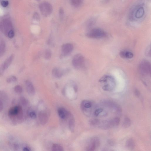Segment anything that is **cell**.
Listing matches in <instances>:
<instances>
[{"label": "cell", "mask_w": 151, "mask_h": 151, "mask_svg": "<svg viewBox=\"0 0 151 151\" xmlns=\"http://www.w3.org/2000/svg\"><path fill=\"white\" fill-rule=\"evenodd\" d=\"M136 10H133L134 12L131 11V12H130V17L131 19H132L133 15L134 14H135V18L138 19H140L144 16L145 13L144 9L143 7L140 6L136 7Z\"/></svg>", "instance_id": "cell-10"}, {"label": "cell", "mask_w": 151, "mask_h": 151, "mask_svg": "<svg viewBox=\"0 0 151 151\" xmlns=\"http://www.w3.org/2000/svg\"><path fill=\"white\" fill-rule=\"evenodd\" d=\"M39 8L44 16L47 17L52 14L53 11L52 6L48 2L45 1L39 4Z\"/></svg>", "instance_id": "cell-5"}, {"label": "cell", "mask_w": 151, "mask_h": 151, "mask_svg": "<svg viewBox=\"0 0 151 151\" xmlns=\"http://www.w3.org/2000/svg\"><path fill=\"white\" fill-rule=\"evenodd\" d=\"M100 123V121L97 119H91L89 121V124L92 126H94L98 125Z\"/></svg>", "instance_id": "cell-26"}, {"label": "cell", "mask_w": 151, "mask_h": 151, "mask_svg": "<svg viewBox=\"0 0 151 151\" xmlns=\"http://www.w3.org/2000/svg\"><path fill=\"white\" fill-rule=\"evenodd\" d=\"M63 72L61 69L58 68H55L52 71V74L55 77L60 79L63 76Z\"/></svg>", "instance_id": "cell-20"}, {"label": "cell", "mask_w": 151, "mask_h": 151, "mask_svg": "<svg viewBox=\"0 0 151 151\" xmlns=\"http://www.w3.org/2000/svg\"><path fill=\"white\" fill-rule=\"evenodd\" d=\"M52 150L55 151H63V149L62 146L58 144H55L52 146Z\"/></svg>", "instance_id": "cell-25"}, {"label": "cell", "mask_w": 151, "mask_h": 151, "mask_svg": "<svg viewBox=\"0 0 151 151\" xmlns=\"http://www.w3.org/2000/svg\"><path fill=\"white\" fill-rule=\"evenodd\" d=\"M58 113L60 118L65 119L68 118L70 112L63 107H60L58 109Z\"/></svg>", "instance_id": "cell-17"}, {"label": "cell", "mask_w": 151, "mask_h": 151, "mask_svg": "<svg viewBox=\"0 0 151 151\" xmlns=\"http://www.w3.org/2000/svg\"><path fill=\"white\" fill-rule=\"evenodd\" d=\"M21 108L19 106H16L11 108L9 111V115L11 116L19 115L20 113H21Z\"/></svg>", "instance_id": "cell-18"}, {"label": "cell", "mask_w": 151, "mask_h": 151, "mask_svg": "<svg viewBox=\"0 0 151 151\" xmlns=\"http://www.w3.org/2000/svg\"><path fill=\"white\" fill-rule=\"evenodd\" d=\"M15 36V32L14 29L10 30L8 33L7 37L10 38H13Z\"/></svg>", "instance_id": "cell-33"}, {"label": "cell", "mask_w": 151, "mask_h": 151, "mask_svg": "<svg viewBox=\"0 0 151 151\" xmlns=\"http://www.w3.org/2000/svg\"><path fill=\"white\" fill-rule=\"evenodd\" d=\"M99 81L103 84L102 89L105 91H111L115 88L116 83L114 77L108 75L103 76Z\"/></svg>", "instance_id": "cell-1"}, {"label": "cell", "mask_w": 151, "mask_h": 151, "mask_svg": "<svg viewBox=\"0 0 151 151\" xmlns=\"http://www.w3.org/2000/svg\"><path fill=\"white\" fill-rule=\"evenodd\" d=\"M14 91L16 93L21 94L22 92V88L21 86L19 85H17L14 87Z\"/></svg>", "instance_id": "cell-27"}, {"label": "cell", "mask_w": 151, "mask_h": 151, "mask_svg": "<svg viewBox=\"0 0 151 151\" xmlns=\"http://www.w3.org/2000/svg\"><path fill=\"white\" fill-rule=\"evenodd\" d=\"M3 0H0V2H1Z\"/></svg>", "instance_id": "cell-43"}, {"label": "cell", "mask_w": 151, "mask_h": 151, "mask_svg": "<svg viewBox=\"0 0 151 151\" xmlns=\"http://www.w3.org/2000/svg\"><path fill=\"white\" fill-rule=\"evenodd\" d=\"M126 147L128 149L130 150L133 149L135 146L134 141L132 138H129L126 142Z\"/></svg>", "instance_id": "cell-21"}, {"label": "cell", "mask_w": 151, "mask_h": 151, "mask_svg": "<svg viewBox=\"0 0 151 151\" xmlns=\"http://www.w3.org/2000/svg\"><path fill=\"white\" fill-rule=\"evenodd\" d=\"M2 6L4 7H6L8 6L9 2L7 1L3 0L1 3Z\"/></svg>", "instance_id": "cell-37"}, {"label": "cell", "mask_w": 151, "mask_h": 151, "mask_svg": "<svg viewBox=\"0 0 151 151\" xmlns=\"http://www.w3.org/2000/svg\"><path fill=\"white\" fill-rule=\"evenodd\" d=\"M86 36L89 38L94 39H100L107 36L105 31L100 28H95L90 30L86 34Z\"/></svg>", "instance_id": "cell-4"}, {"label": "cell", "mask_w": 151, "mask_h": 151, "mask_svg": "<svg viewBox=\"0 0 151 151\" xmlns=\"http://www.w3.org/2000/svg\"><path fill=\"white\" fill-rule=\"evenodd\" d=\"M25 85L27 92L31 96L35 95V91L34 87L31 81L27 80L25 82Z\"/></svg>", "instance_id": "cell-15"}, {"label": "cell", "mask_w": 151, "mask_h": 151, "mask_svg": "<svg viewBox=\"0 0 151 151\" xmlns=\"http://www.w3.org/2000/svg\"><path fill=\"white\" fill-rule=\"evenodd\" d=\"M135 95L137 97H139L140 95V92L139 90L138 89H136L135 91Z\"/></svg>", "instance_id": "cell-39"}, {"label": "cell", "mask_w": 151, "mask_h": 151, "mask_svg": "<svg viewBox=\"0 0 151 151\" xmlns=\"http://www.w3.org/2000/svg\"><path fill=\"white\" fill-rule=\"evenodd\" d=\"M151 45H150V46H148V47H147V49H146V55H147V56L148 57L151 56Z\"/></svg>", "instance_id": "cell-36"}, {"label": "cell", "mask_w": 151, "mask_h": 151, "mask_svg": "<svg viewBox=\"0 0 151 151\" xmlns=\"http://www.w3.org/2000/svg\"><path fill=\"white\" fill-rule=\"evenodd\" d=\"M23 151H31V150L29 147H25L23 148Z\"/></svg>", "instance_id": "cell-41"}, {"label": "cell", "mask_w": 151, "mask_h": 151, "mask_svg": "<svg viewBox=\"0 0 151 151\" xmlns=\"http://www.w3.org/2000/svg\"><path fill=\"white\" fill-rule=\"evenodd\" d=\"M3 103L2 100L0 99V112L3 110Z\"/></svg>", "instance_id": "cell-40"}, {"label": "cell", "mask_w": 151, "mask_h": 151, "mask_svg": "<svg viewBox=\"0 0 151 151\" xmlns=\"http://www.w3.org/2000/svg\"><path fill=\"white\" fill-rule=\"evenodd\" d=\"M74 46L70 43L63 44L62 46V51L64 55H67L71 53L74 49Z\"/></svg>", "instance_id": "cell-12"}, {"label": "cell", "mask_w": 151, "mask_h": 151, "mask_svg": "<svg viewBox=\"0 0 151 151\" xmlns=\"http://www.w3.org/2000/svg\"><path fill=\"white\" fill-rule=\"evenodd\" d=\"M100 145V140L97 137H93L91 139L88 144L86 147L87 151H92L95 150L99 147Z\"/></svg>", "instance_id": "cell-8"}, {"label": "cell", "mask_w": 151, "mask_h": 151, "mask_svg": "<svg viewBox=\"0 0 151 151\" xmlns=\"http://www.w3.org/2000/svg\"><path fill=\"white\" fill-rule=\"evenodd\" d=\"M120 56L122 58L131 59L133 57V54L132 52L130 51H123L120 52Z\"/></svg>", "instance_id": "cell-19"}, {"label": "cell", "mask_w": 151, "mask_h": 151, "mask_svg": "<svg viewBox=\"0 0 151 151\" xmlns=\"http://www.w3.org/2000/svg\"><path fill=\"white\" fill-rule=\"evenodd\" d=\"M33 17V19L36 21H39L40 20V16L39 13L37 12H35L34 13Z\"/></svg>", "instance_id": "cell-32"}, {"label": "cell", "mask_w": 151, "mask_h": 151, "mask_svg": "<svg viewBox=\"0 0 151 151\" xmlns=\"http://www.w3.org/2000/svg\"><path fill=\"white\" fill-rule=\"evenodd\" d=\"M38 118L41 124L44 125L46 124L48 120L47 113L44 111H41L38 114Z\"/></svg>", "instance_id": "cell-14"}, {"label": "cell", "mask_w": 151, "mask_h": 151, "mask_svg": "<svg viewBox=\"0 0 151 151\" xmlns=\"http://www.w3.org/2000/svg\"><path fill=\"white\" fill-rule=\"evenodd\" d=\"M20 101L22 105L26 106L28 104V102L27 100L24 97H22L20 99Z\"/></svg>", "instance_id": "cell-35"}, {"label": "cell", "mask_w": 151, "mask_h": 151, "mask_svg": "<svg viewBox=\"0 0 151 151\" xmlns=\"http://www.w3.org/2000/svg\"><path fill=\"white\" fill-rule=\"evenodd\" d=\"M6 49V45L5 42L2 40L0 42V58L4 55Z\"/></svg>", "instance_id": "cell-22"}, {"label": "cell", "mask_w": 151, "mask_h": 151, "mask_svg": "<svg viewBox=\"0 0 151 151\" xmlns=\"http://www.w3.org/2000/svg\"><path fill=\"white\" fill-rule=\"evenodd\" d=\"M84 58L80 54H76L74 56L72 61L73 66L75 69H79L82 67L84 64Z\"/></svg>", "instance_id": "cell-7"}, {"label": "cell", "mask_w": 151, "mask_h": 151, "mask_svg": "<svg viewBox=\"0 0 151 151\" xmlns=\"http://www.w3.org/2000/svg\"><path fill=\"white\" fill-rule=\"evenodd\" d=\"M14 58V55L12 54L10 55L4 61V63L0 66V69L4 72V71L8 69L11 65L13 61Z\"/></svg>", "instance_id": "cell-13"}, {"label": "cell", "mask_w": 151, "mask_h": 151, "mask_svg": "<svg viewBox=\"0 0 151 151\" xmlns=\"http://www.w3.org/2000/svg\"><path fill=\"white\" fill-rule=\"evenodd\" d=\"M92 106L93 103L90 101L83 100L81 104V108L83 113L88 115V114L90 113Z\"/></svg>", "instance_id": "cell-9"}, {"label": "cell", "mask_w": 151, "mask_h": 151, "mask_svg": "<svg viewBox=\"0 0 151 151\" xmlns=\"http://www.w3.org/2000/svg\"><path fill=\"white\" fill-rule=\"evenodd\" d=\"M59 16L60 20H63L64 18V12L63 9L62 8H61L59 10Z\"/></svg>", "instance_id": "cell-30"}, {"label": "cell", "mask_w": 151, "mask_h": 151, "mask_svg": "<svg viewBox=\"0 0 151 151\" xmlns=\"http://www.w3.org/2000/svg\"><path fill=\"white\" fill-rule=\"evenodd\" d=\"M95 19H90L88 21L87 25L88 27H90L92 26L95 23Z\"/></svg>", "instance_id": "cell-34"}, {"label": "cell", "mask_w": 151, "mask_h": 151, "mask_svg": "<svg viewBox=\"0 0 151 151\" xmlns=\"http://www.w3.org/2000/svg\"><path fill=\"white\" fill-rule=\"evenodd\" d=\"M120 118L115 117L108 120H104L99 123L98 128L103 130H108L118 125L120 123Z\"/></svg>", "instance_id": "cell-2"}, {"label": "cell", "mask_w": 151, "mask_h": 151, "mask_svg": "<svg viewBox=\"0 0 151 151\" xmlns=\"http://www.w3.org/2000/svg\"><path fill=\"white\" fill-rule=\"evenodd\" d=\"M138 71L142 76H146L151 74V64L146 60H144L140 63L138 68Z\"/></svg>", "instance_id": "cell-3"}, {"label": "cell", "mask_w": 151, "mask_h": 151, "mask_svg": "<svg viewBox=\"0 0 151 151\" xmlns=\"http://www.w3.org/2000/svg\"><path fill=\"white\" fill-rule=\"evenodd\" d=\"M103 104L114 112L120 113L122 111V110L120 106L113 102L109 101H104L103 102Z\"/></svg>", "instance_id": "cell-11"}, {"label": "cell", "mask_w": 151, "mask_h": 151, "mask_svg": "<svg viewBox=\"0 0 151 151\" xmlns=\"http://www.w3.org/2000/svg\"><path fill=\"white\" fill-rule=\"evenodd\" d=\"M52 53L50 50L49 49L46 50L45 54V58L46 59H49L52 56Z\"/></svg>", "instance_id": "cell-29"}, {"label": "cell", "mask_w": 151, "mask_h": 151, "mask_svg": "<svg viewBox=\"0 0 151 151\" xmlns=\"http://www.w3.org/2000/svg\"><path fill=\"white\" fill-rule=\"evenodd\" d=\"M69 118V127L70 131L72 133L74 132L75 128V121L73 116L70 113L68 118Z\"/></svg>", "instance_id": "cell-16"}, {"label": "cell", "mask_w": 151, "mask_h": 151, "mask_svg": "<svg viewBox=\"0 0 151 151\" xmlns=\"http://www.w3.org/2000/svg\"><path fill=\"white\" fill-rule=\"evenodd\" d=\"M36 1L39 2L41 0H35Z\"/></svg>", "instance_id": "cell-42"}, {"label": "cell", "mask_w": 151, "mask_h": 151, "mask_svg": "<svg viewBox=\"0 0 151 151\" xmlns=\"http://www.w3.org/2000/svg\"><path fill=\"white\" fill-rule=\"evenodd\" d=\"M71 4L74 7H80L83 3V0H70Z\"/></svg>", "instance_id": "cell-24"}, {"label": "cell", "mask_w": 151, "mask_h": 151, "mask_svg": "<svg viewBox=\"0 0 151 151\" xmlns=\"http://www.w3.org/2000/svg\"><path fill=\"white\" fill-rule=\"evenodd\" d=\"M29 116L30 117L33 119H34L36 118V113L34 111H32L29 113Z\"/></svg>", "instance_id": "cell-38"}, {"label": "cell", "mask_w": 151, "mask_h": 151, "mask_svg": "<svg viewBox=\"0 0 151 151\" xmlns=\"http://www.w3.org/2000/svg\"><path fill=\"white\" fill-rule=\"evenodd\" d=\"M103 109L102 108H98L95 110L94 112V115L97 117L100 114L103 112Z\"/></svg>", "instance_id": "cell-31"}, {"label": "cell", "mask_w": 151, "mask_h": 151, "mask_svg": "<svg viewBox=\"0 0 151 151\" xmlns=\"http://www.w3.org/2000/svg\"><path fill=\"white\" fill-rule=\"evenodd\" d=\"M0 29L3 33L7 36L9 32L14 29L12 22L7 19L2 20L0 22Z\"/></svg>", "instance_id": "cell-6"}, {"label": "cell", "mask_w": 151, "mask_h": 151, "mask_svg": "<svg viewBox=\"0 0 151 151\" xmlns=\"http://www.w3.org/2000/svg\"><path fill=\"white\" fill-rule=\"evenodd\" d=\"M131 124V121L130 119L128 117H125L122 122V126L125 128H128L130 126Z\"/></svg>", "instance_id": "cell-23"}, {"label": "cell", "mask_w": 151, "mask_h": 151, "mask_svg": "<svg viewBox=\"0 0 151 151\" xmlns=\"http://www.w3.org/2000/svg\"><path fill=\"white\" fill-rule=\"evenodd\" d=\"M17 78L16 77L14 76H12L10 77H9L7 79V82L9 83H14L17 81Z\"/></svg>", "instance_id": "cell-28"}]
</instances>
